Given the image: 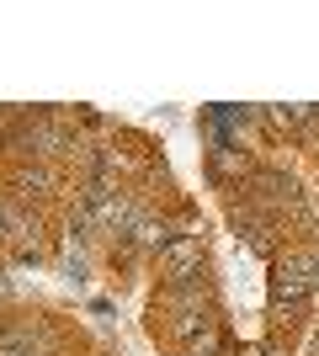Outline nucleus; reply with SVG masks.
<instances>
[{"label": "nucleus", "instance_id": "nucleus-5", "mask_svg": "<svg viewBox=\"0 0 319 356\" xmlns=\"http://www.w3.org/2000/svg\"><path fill=\"white\" fill-rule=\"evenodd\" d=\"M314 356H319V351H314Z\"/></svg>", "mask_w": 319, "mask_h": 356}, {"label": "nucleus", "instance_id": "nucleus-3", "mask_svg": "<svg viewBox=\"0 0 319 356\" xmlns=\"http://www.w3.org/2000/svg\"><path fill=\"white\" fill-rule=\"evenodd\" d=\"M22 144H27L32 154H59V149H69V128H59V122L38 118L27 134H22Z\"/></svg>", "mask_w": 319, "mask_h": 356}, {"label": "nucleus", "instance_id": "nucleus-1", "mask_svg": "<svg viewBox=\"0 0 319 356\" xmlns=\"http://www.w3.org/2000/svg\"><path fill=\"white\" fill-rule=\"evenodd\" d=\"M314 287V255H288L277 261V314H293Z\"/></svg>", "mask_w": 319, "mask_h": 356}, {"label": "nucleus", "instance_id": "nucleus-4", "mask_svg": "<svg viewBox=\"0 0 319 356\" xmlns=\"http://www.w3.org/2000/svg\"><path fill=\"white\" fill-rule=\"evenodd\" d=\"M54 192V170H22V197H43Z\"/></svg>", "mask_w": 319, "mask_h": 356}, {"label": "nucleus", "instance_id": "nucleus-2", "mask_svg": "<svg viewBox=\"0 0 319 356\" xmlns=\"http://www.w3.org/2000/svg\"><path fill=\"white\" fill-rule=\"evenodd\" d=\"M160 261H165V271L176 277V282H192V277H197L202 250H197V239H192V234H181L176 245H165V250H160Z\"/></svg>", "mask_w": 319, "mask_h": 356}]
</instances>
